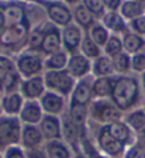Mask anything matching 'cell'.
<instances>
[{
    "label": "cell",
    "instance_id": "e0dca14e",
    "mask_svg": "<svg viewBox=\"0 0 145 158\" xmlns=\"http://www.w3.org/2000/svg\"><path fill=\"white\" fill-rule=\"evenodd\" d=\"M44 141H45V140H44L38 126H23L20 145L27 152L38 151V150L42 147Z\"/></svg>",
    "mask_w": 145,
    "mask_h": 158
},
{
    "label": "cell",
    "instance_id": "d6986e66",
    "mask_svg": "<svg viewBox=\"0 0 145 158\" xmlns=\"http://www.w3.org/2000/svg\"><path fill=\"white\" fill-rule=\"evenodd\" d=\"M26 99L21 96L20 92L3 93L0 96V105L3 110V116H10V117H18Z\"/></svg>",
    "mask_w": 145,
    "mask_h": 158
},
{
    "label": "cell",
    "instance_id": "8992f818",
    "mask_svg": "<svg viewBox=\"0 0 145 158\" xmlns=\"http://www.w3.org/2000/svg\"><path fill=\"white\" fill-rule=\"evenodd\" d=\"M23 124L18 117L2 116L0 117V152L11 145H18L21 140Z\"/></svg>",
    "mask_w": 145,
    "mask_h": 158
},
{
    "label": "cell",
    "instance_id": "5bb4252c",
    "mask_svg": "<svg viewBox=\"0 0 145 158\" xmlns=\"http://www.w3.org/2000/svg\"><path fill=\"white\" fill-rule=\"evenodd\" d=\"M38 102H40V106L42 109L44 114L55 116V117H59L61 114H63L66 106H68L65 98L56 95V93L48 92V90L44 93V96Z\"/></svg>",
    "mask_w": 145,
    "mask_h": 158
},
{
    "label": "cell",
    "instance_id": "ee69618b",
    "mask_svg": "<svg viewBox=\"0 0 145 158\" xmlns=\"http://www.w3.org/2000/svg\"><path fill=\"white\" fill-rule=\"evenodd\" d=\"M28 158H46L44 152H40V151H31L28 152Z\"/></svg>",
    "mask_w": 145,
    "mask_h": 158
},
{
    "label": "cell",
    "instance_id": "2e32d148",
    "mask_svg": "<svg viewBox=\"0 0 145 158\" xmlns=\"http://www.w3.org/2000/svg\"><path fill=\"white\" fill-rule=\"evenodd\" d=\"M38 128H40L45 143L62 140V122L59 117L44 114L41 123L38 124Z\"/></svg>",
    "mask_w": 145,
    "mask_h": 158
},
{
    "label": "cell",
    "instance_id": "e575fe53",
    "mask_svg": "<svg viewBox=\"0 0 145 158\" xmlns=\"http://www.w3.org/2000/svg\"><path fill=\"white\" fill-rule=\"evenodd\" d=\"M61 122H62V120H61ZM80 134H82V133L79 131V128L70 122L69 117H66L65 122H62V138L66 141L68 145L78 144Z\"/></svg>",
    "mask_w": 145,
    "mask_h": 158
},
{
    "label": "cell",
    "instance_id": "5b68a950",
    "mask_svg": "<svg viewBox=\"0 0 145 158\" xmlns=\"http://www.w3.org/2000/svg\"><path fill=\"white\" fill-rule=\"evenodd\" d=\"M37 3H40L42 6L46 20L58 28H63V27L69 26L70 23H73L72 10L66 6L62 0H56V2L37 0Z\"/></svg>",
    "mask_w": 145,
    "mask_h": 158
},
{
    "label": "cell",
    "instance_id": "816d5d0a",
    "mask_svg": "<svg viewBox=\"0 0 145 158\" xmlns=\"http://www.w3.org/2000/svg\"><path fill=\"white\" fill-rule=\"evenodd\" d=\"M138 2H145V0H138Z\"/></svg>",
    "mask_w": 145,
    "mask_h": 158
},
{
    "label": "cell",
    "instance_id": "30bf717a",
    "mask_svg": "<svg viewBox=\"0 0 145 158\" xmlns=\"http://www.w3.org/2000/svg\"><path fill=\"white\" fill-rule=\"evenodd\" d=\"M62 49V40H61V28L55 27L50 21L45 24L42 44L40 48V54L42 56H48Z\"/></svg>",
    "mask_w": 145,
    "mask_h": 158
},
{
    "label": "cell",
    "instance_id": "ab89813d",
    "mask_svg": "<svg viewBox=\"0 0 145 158\" xmlns=\"http://www.w3.org/2000/svg\"><path fill=\"white\" fill-rule=\"evenodd\" d=\"M128 27H130V31L138 34L141 37H145V14L138 17V19L132 20V21H130Z\"/></svg>",
    "mask_w": 145,
    "mask_h": 158
},
{
    "label": "cell",
    "instance_id": "3957f363",
    "mask_svg": "<svg viewBox=\"0 0 145 158\" xmlns=\"http://www.w3.org/2000/svg\"><path fill=\"white\" fill-rule=\"evenodd\" d=\"M16 64V71L21 76V79H28L34 76L44 75V56L38 52L33 51H26L17 54L14 58Z\"/></svg>",
    "mask_w": 145,
    "mask_h": 158
},
{
    "label": "cell",
    "instance_id": "d590c367",
    "mask_svg": "<svg viewBox=\"0 0 145 158\" xmlns=\"http://www.w3.org/2000/svg\"><path fill=\"white\" fill-rule=\"evenodd\" d=\"M124 52L123 51V38L121 35H115V34H111L109 38V41L106 43V45L103 47V54L109 58H114L119 54Z\"/></svg>",
    "mask_w": 145,
    "mask_h": 158
},
{
    "label": "cell",
    "instance_id": "4dcf8cb0",
    "mask_svg": "<svg viewBox=\"0 0 145 158\" xmlns=\"http://www.w3.org/2000/svg\"><path fill=\"white\" fill-rule=\"evenodd\" d=\"M45 24H46V21L40 24V26L33 27L30 30L26 51H33V52L40 54V48H41V44H42V38H44V31H45Z\"/></svg>",
    "mask_w": 145,
    "mask_h": 158
},
{
    "label": "cell",
    "instance_id": "4fadbf2b",
    "mask_svg": "<svg viewBox=\"0 0 145 158\" xmlns=\"http://www.w3.org/2000/svg\"><path fill=\"white\" fill-rule=\"evenodd\" d=\"M18 92L21 93V96L26 100H40L44 96V93L46 92L42 75L28 79H21Z\"/></svg>",
    "mask_w": 145,
    "mask_h": 158
},
{
    "label": "cell",
    "instance_id": "f907efd6",
    "mask_svg": "<svg viewBox=\"0 0 145 158\" xmlns=\"http://www.w3.org/2000/svg\"><path fill=\"white\" fill-rule=\"evenodd\" d=\"M142 109H144V112H145V103H144V107H142Z\"/></svg>",
    "mask_w": 145,
    "mask_h": 158
},
{
    "label": "cell",
    "instance_id": "484cf974",
    "mask_svg": "<svg viewBox=\"0 0 145 158\" xmlns=\"http://www.w3.org/2000/svg\"><path fill=\"white\" fill-rule=\"evenodd\" d=\"M68 61H69V54L61 49L55 54L44 56V69L45 71H63L66 69Z\"/></svg>",
    "mask_w": 145,
    "mask_h": 158
},
{
    "label": "cell",
    "instance_id": "277c9868",
    "mask_svg": "<svg viewBox=\"0 0 145 158\" xmlns=\"http://www.w3.org/2000/svg\"><path fill=\"white\" fill-rule=\"evenodd\" d=\"M42 78L48 92L56 93L65 99L70 98L76 85V81L66 72V69H63V71H45Z\"/></svg>",
    "mask_w": 145,
    "mask_h": 158
},
{
    "label": "cell",
    "instance_id": "44dd1931",
    "mask_svg": "<svg viewBox=\"0 0 145 158\" xmlns=\"http://www.w3.org/2000/svg\"><path fill=\"white\" fill-rule=\"evenodd\" d=\"M119 13L123 16V19L130 23L132 20L145 14V2H138V0H123V4L120 7Z\"/></svg>",
    "mask_w": 145,
    "mask_h": 158
},
{
    "label": "cell",
    "instance_id": "d6a6232c",
    "mask_svg": "<svg viewBox=\"0 0 145 158\" xmlns=\"http://www.w3.org/2000/svg\"><path fill=\"white\" fill-rule=\"evenodd\" d=\"M79 52L82 54V55H85L86 58H89L90 61H95L96 58H99L100 55H103V49L100 48L97 44H95V41L85 33L82 44H80Z\"/></svg>",
    "mask_w": 145,
    "mask_h": 158
},
{
    "label": "cell",
    "instance_id": "bcb514c9",
    "mask_svg": "<svg viewBox=\"0 0 145 158\" xmlns=\"http://www.w3.org/2000/svg\"><path fill=\"white\" fill-rule=\"evenodd\" d=\"M17 2H23V3H35L37 0H17Z\"/></svg>",
    "mask_w": 145,
    "mask_h": 158
},
{
    "label": "cell",
    "instance_id": "c3c4849f",
    "mask_svg": "<svg viewBox=\"0 0 145 158\" xmlns=\"http://www.w3.org/2000/svg\"><path fill=\"white\" fill-rule=\"evenodd\" d=\"M45 2H56V0H45Z\"/></svg>",
    "mask_w": 145,
    "mask_h": 158
},
{
    "label": "cell",
    "instance_id": "ffe728a7",
    "mask_svg": "<svg viewBox=\"0 0 145 158\" xmlns=\"http://www.w3.org/2000/svg\"><path fill=\"white\" fill-rule=\"evenodd\" d=\"M100 23L109 30L110 34H115V35H124L125 33L130 31L128 23L123 19V16L119 11H106V14L102 17Z\"/></svg>",
    "mask_w": 145,
    "mask_h": 158
},
{
    "label": "cell",
    "instance_id": "f546056e",
    "mask_svg": "<svg viewBox=\"0 0 145 158\" xmlns=\"http://www.w3.org/2000/svg\"><path fill=\"white\" fill-rule=\"evenodd\" d=\"M123 122L131 128L132 131L141 133L145 130V112L144 109H132L125 114Z\"/></svg>",
    "mask_w": 145,
    "mask_h": 158
},
{
    "label": "cell",
    "instance_id": "7c38bea8",
    "mask_svg": "<svg viewBox=\"0 0 145 158\" xmlns=\"http://www.w3.org/2000/svg\"><path fill=\"white\" fill-rule=\"evenodd\" d=\"M97 144H99V148L104 152L106 155L109 157H120V155L124 154L125 150V144H123L121 141H119L117 138H114L109 131L107 128L103 126L100 128L99 135H97Z\"/></svg>",
    "mask_w": 145,
    "mask_h": 158
},
{
    "label": "cell",
    "instance_id": "7dc6e473",
    "mask_svg": "<svg viewBox=\"0 0 145 158\" xmlns=\"http://www.w3.org/2000/svg\"><path fill=\"white\" fill-rule=\"evenodd\" d=\"M3 116V110H2V105H0V117Z\"/></svg>",
    "mask_w": 145,
    "mask_h": 158
},
{
    "label": "cell",
    "instance_id": "ba28073f",
    "mask_svg": "<svg viewBox=\"0 0 145 158\" xmlns=\"http://www.w3.org/2000/svg\"><path fill=\"white\" fill-rule=\"evenodd\" d=\"M0 10L4 14L7 27L27 23V3L17 0H0Z\"/></svg>",
    "mask_w": 145,
    "mask_h": 158
},
{
    "label": "cell",
    "instance_id": "52a82bcc",
    "mask_svg": "<svg viewBox=\"0 0 145 158\" xmlns=\"http://www.w3.org/2000/svg\"><path fill=\"white\" fill-rule=\"evenodd\" d=\"M90 114L102 126H109L111 123L120 122L123 117V113L115 107L110 99H99L95 103H92Z\"/></svg>",
    "mask_w": 145,
    "mask_h": 158
},
{
    "label": "cell",
    "instance_id": "7bdbcfd3",
    "mask_svg": "<svg viewBox=\"0 0 145 158\" xmlns=\"http://www.w3.org/2000/svg\"><path fill=\"white\" fill-rule=\"evenodd\" d=\"M63 3L66 4V6L69 7L70 10L73 9V7H76V6H79V4H82V0H62Z\"/></svg>",
    "mask_w": 145,
    "mask_h": 158
},
{
    "label": "cell",
    "instance_id": "60d3db41",
    "mask_svg": "<svg viewBox=\"0 0 145 158\" xmlns=\"http://www.w3.org/2000/svg\"><path fill=\"white\" fill-rule=\"evenodd\" d=\"M106 11H119L123 4V0H102Z\"/></svg>",
    "mask_w": 145,
    "mask_h": 158
},
{
    "label": "cell",
    "instance_id": "681fc988",
    "mask_svg": "<svg viewBox=\"0 0 145 158\" xmlns=\"http://www.w3.org/2000/svg\"><path fill=\"white\" fill-rule=\"evenodd\" d=\"M0 158H3V154H2V152H0Z\"/></svg>",
    "mask_w": 145,
    "mask_h": 158
},
{
    "label": "cell",
    "instance_id": "9a60e30c",
    "mask_svg": "<svg viewBox=\"0 0 145 158\" xmlns=\"http://www.w3.org/2000/svg\"><path fill=\"white\" fill-rule=\"evenodd\" d=\"M93 76L89 75L86 78L76 81L75 89L70 95V105H83L87 106L93 100V92H92V83Z\"/></svg>",
    "mask_w": 145,
    "mask_h": 158
},
{
    "label": "cell",
    "instance_id": "f1b7e54d",
    "mask_svg": "<svg viewBox=\"0 0 145 158\" xmlns=\"http://www.w3.org/2000/svg\"><path fill=\"white\" fill-rule=\"evenodd\" d=\"M104 127L107 128V131H109L113 137L117 138L119 141H121L123 144L127 145L130 141H131V137H132L131 133H132V130L127 124H125L123 120L115 122V123H111V124L104 126Z\"/></svg>",
    "mask_w": 145,
    "mask_h": 158
},
{
    "label": "cell",
    "instance_id": "f5cc1de1",
    "mask_svg": "<svg viewBox=\"0 0 145 158\" xmlns=\"http://www.w3.org/2000/svg\"><path fill=\"white\" fill-rule=\"evenodd\" d=\"M142 133H144V135H145V130H144V131H142Z\"/></svg>",
    "mask_w": 145,
    "mask_h": 158
},
{
    "label": "cell",
    "instance_id": "83f0119b",
    "mask_svg": "<svg viewBox=\"0 0 145 158\" xmlns=\"http://www.w3.org/2000/svg\"><path fill=\"white\" fill-rule=\"evenodd\" d=\"M113 78H95L92 83V92L93 98L96 99H110L113 88Z\"/></svg>",
    "mask_w": 145,
    "mask_h": 158
},
{
    "label": "cell",
    "instance_id": "7402d4cb",
    "mask_svg": "<svg viewBox=\"0 0 145 158\" xmlns=\"http://www.w3.org/2000/svg\"><path fill=\"white\" fill-rule=\"evenodd\" d=\"M72 19H73V23L83 30V33H87L97 23V20L93 17V14L83 4H79V6L72 9Z\"/></svg>",
    "mask_w": 145,
    "mask_h": 158
},
{
    "label": "cell",
    "instance_id": "cb8c5ba5",
    "mask_svg": "<svg viewBox=\"0 0 145 158\" xmlns=\"http://www.w3.org/2000/svg\"><path fill=\"white\" fill-rule=\"evenodd\" d=\"M92 76L93 78H110L114 76L111 58L106 56L104 54L92 61Z\"/></svg>",
    "mask_w": 145,
    "mask_h": 158
},
{
    "label": "cell",
    "instance_id": "8d00e7d4",
    "mask_svg": "<svg viewBox=\"0 0 145 158\" xmlns=\"http://www.w3.org/2000/svg\"><path fill=\"white\" fill-rule=\"evenodd\" d=\"M82 4L93 14V17H95L97 21H100L102 17L106 14V9H104V6H103L102 0H82Z\"/></svg>",
    "mask_w": 145,
    "mask_h": 158
},
{
    "label": "cell",
    "instance_id": "ac0fdd59",
    "mask_svg": "<svg viewBox=\"0 0 145 158\" xmlns=\"http://www.w3.org/2000/svg\"><path fill=\"white\" fill-rule=\"evenodd\" d=\"M42 117L44 112L38 100H26L18 114V120L23 126H38Z\"/></svg>",
    "mask_w": 145,
    "mask_h": 158
},
{
    "label": "cell",
    "instance_id": "74e56055",
    "mask_svg": "<svg viewBox=\"0 0 145 158\" xmlns=\"http://www.w3.org/2000/svg\"><path fill=\"white\" fill-rule=\"evenodd\" d=\"M131 72L141 75L145 72V52L131 55Z\"/></svg>",
    "mask_w": 145,
    "mask_h": 158
},
{
    "label": "cell",
    "instance_id": "d4e9b609",
    "mask_svg": "<svg viewBox=\"0 0 145 158\" xmlns=\"http://www.w3.org/2000/svg\"><path fill=\"white\" fill-rule=\"evenodd\" d=\"M69 120L79 128V131L83 134V130L87 123V117H89V107L83 105H70L69 103Z\"/></svg>",
    "mask_w": 145,
    "mask_h": 158
},
{
    "label": "cell",
    "instance_id": "603a6c76",
    "mask_svg": "<svg viewBox=\"0 0 145 158\" xmlns=\"http://www.w3.org/2000/svg\"><path fill=\"white\" fill-rule=\"evenodd\" d=\"M123 38V51L128 55H135L139 52H145V37L128 31L125 33Z\"/></svg>",
    "mask_w": 145,
    "mask_h": 158
},
{
    "label": "cell",
    "instance_id": "7a4b0ae2",
    "mask_svg": "<svg viewBox=\"0 0 145 158\" xmlns=\"http://www.w3.org/2000/svg\"><path fill=\"white\" fill-rule=\"evenodd\" d=\"M31 26L28 23H23L18 26L7 27L4 34L0 38V48L10 54H20L27 47V40L30 34Z\"/></svg>",
    "mask_w": 145,
    "mask_h": 158
},
{
    "label": "cell",
    "instance_id": "4316f807",
    "mask_svg": "<svg viewBox=\"0 0 145 158\" xmlns=\"http://www.w3.org/2000/svg\"><path fill=\"white\" fill-rule=\"evenodd\" d=\"M44 154L46 158H72L69 147L62 140L46 141L44 145Z\"/></svg>",
    "mask_w": 145,
    "mask_h": 158
},
{
    "label": "cell",
    "instance_id": "836d02e7",
    "mask_svg": "<svg viewBox=\"0 0 145 158\" xmlns=\"http://www.w3.org/2000/svg\"><path fill=\"white\" fill-rule=\"evenodd\" d=\"M86 34H87V35H89L90 38L95 41V44H97V45H99L102 49H103V47L106 45V43L109 41L110 35H111V34L109 33V30L106 28V27L103 26L100 21H97V23H96Z\"/></svg>",
    "mask_w": 145,
    "mask_h": 158
},
{
    "label": "cell",
    "instance_id": "9c48e42d",
    "mask_svg": "<svg viewBox=\"0 0 145 158\" xmlns=\"http://www.w3.org/2000/svg\"><path fill=\"white\" fill-rule=\"evenodd\" d=\"M83 30L78 27L75 23L61 28V40H62V49L69 55L78 54L80 49V44L83 40Z\"/></svg>",
    "mask_w": 145,
    "mask_h": 158
},
{
    "label": "cell",
    "instance_id": "b9f144b4",
    "mask_svg": "<svg viewBox=\"0 0 145 158\" xmlns=\"http://www.w3.org/2000/svg\"><path fill=\"white\" fill-rule=\"evenodd\" d=\"M7 28V23H6V19H4V14L2 13V10H0V38H2V35L4 34V31H6Z\"/></svg>",
    "mask_w": 145,
    "mask_h": 158
},
{
    "label": "cell",
    "instance_id": "6da1fadb",
    "mask_svg": "<svg viewBox=\"0 0 145 158\" xmlns=\"http://www.w3.org/2000/svg\"><path fill=\"white\" fill-rule=\"evenodd\" d=\"M139 95H141V85L138 78L132 75L114 76L113 78V88L110 100L120 112L132 110L138 105Z\"/></svg>",
    "mask_w": 145,
    "mask_h": 158
},
{
    "label": "cell",
    "instance_id": "1f68e13d",
    "mask_svg": "<svg viewBox=\"0 0 145 158\" xmlns=\"http://www.w3.org/2000/svg\"><path fill=\"white\" fill-rule=\"evenodd\" d=\"M114 76H124L131 73V55L127 52H121L111 59Z\"/></svg>",
    "mask_w": 145,
    "mask_h": 158
},
{
    "label": "cell",
    "instance_id": "db71d44e",
    "mask_svg": "<svg viewBox=\"0 0 145 158\" xmlns=\"http://www.w3.org/2000/svg\"><path fill=\"white\" fill-rule=\"evenodd\" d=\"M0 96H2V95H0Z\"/></svg>",
    "mask_w": 145,
    "mask_h": 158
},
{
    "label": "cell",
    "instance_id": "f35d334b",
    "mask_svg": "<svg viewBox=\"0 0 145 158\" xmlns=\"http://www.w3.org/2000/svg\"><path fill=\"white\" fill-rule=\"evenodd\" d=\"M2 154H3V158H28V152L20 144L6 148Z\"/></svg>",
    "mask_w": 145,
    "mask_h": 158
},
{
    "label": "cell",
    "instance_id": "8fae6325",
    "mask_svg": "<svg viewBox=\"0 0 145 158\" xmlns=\"http://www.w3.org/2000/svg\"><path fill=\"white\" fill-rule=\"evenodd\" d=\"M66 72L69 73L75 81L86 78V76L92 75V61L86 58L80 52L69 55V61L66 65Z\"/></svg>",
    "mask_w": 145,
    "mask_h": 158
},
{
    "label": "cell",
    "instance_id": "f6af8a7d",
    "mask_svg": "<svg viewBox=\"0 0 145 158\" xmlns=\"http://www.w3.org/2000/svg\"><path fill=\"white\" fill-rule=\"evenodd\" d=\"M138 81H139V85H141V90L145 93V72L139 75V79H138Z\"/></svg>",
    "mask_w": 145,
    "mask_h": 158
}]
</instances>
